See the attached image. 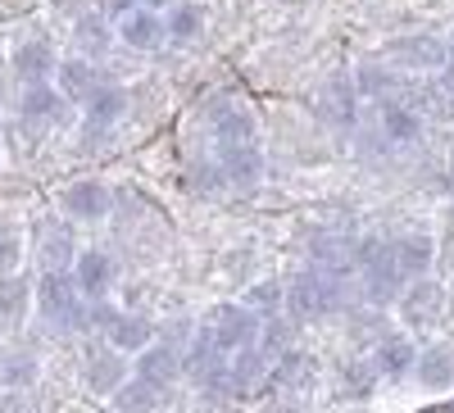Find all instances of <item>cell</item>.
<instances>
[{
	"label": "cell",
	"mask_w": 454,
	"mask_h": 413,
	"mask_svg": "<svg viewBox=\"0 0 454 413\" xmlns=\"http://www.w3.org/2000/svg\"><path fill=\"white\" fill-rule=\"evenodd\" d=\"M413 378H419V386L432 391V395L450 391L454 386V350L450 346H432L423 355H413Z\"/></svg>",
	"instance_id": "cell-19"
},
{
	"label": "cell",
	"mask_w": 454,
	"mask_h": 413,
	"mask_svg": "<svg viewBox=\"0 0 454 413\" xmlns=\"http://www.w3.org/2000/svg\"><path fill=\"white\" fill-rule=\"evenodd\" d=\"M109 400H114V409H119V413H150V409L160 404V391L150 386V382H141V378H128Z\"/></svg>",
	"instance_id": "cell-26"
},
{
	"label": "cell",
	"mask_w": 454,
	"mask_h": 413,
	"mask_svg": "<svg viewBox=\"0 0 454 413\" xmlns=\"http://www.w3.org/2000/svg\"><path fill=\"white\" fill-rule=\"evenodd\" d=\"M209 109H214L209 123H214L218 145H227V141H254L259 123H254V114H250L246 105H237V100H214Z\"/></svg>",
	"instance_id": "cell-17"
},
{
	"label": "cell",
	"mask_w": 454,
	"mask_h": 413,
	"mask_svg": "<svg viewBox=\"0 0 454 413\" xmlns=\"http://www.w3.org/2000/svg\"><path fill=\"white\" fill-rule=\"evenodd\" d=\"M137 359V368H132V378H141V382H150L155 391H164V386H173L177 378H182V355L173 350V346H160V341H150L141 355H132Z\"/></svg>",
	"instance_id": "cell-9"
},
{
	"label": "cell",
	"mask_w": 454,
	"mask_h": 413,
	"mask_svg": "<svg viewBox=\"0 0 454 413\" xmlns=\"http://www.w3.org/2000/svg\"><path fill=\"white\" fill-rule=\"evenodd\" d=\"M445 42H436V36H395V42H387L382 59L391 64H404V68H441L445 64Z\"/></svg>",
	"instance_id": "cell-11"
},
{
	"label": "cell",
	"mask_w": 454,
	"mask_h": 413,
	"mask_svg": "<svg viewBox=\"0 0 454 413\" xmlns=\"http://www.w3.org/2000/svg\"><path fill=\"white\" fill-rule=\"evenodd\" d=\"M87 386L96 391V395H114L119 391L132 372H128V355H119V350H109V346H100V350H91L87 355Z\"/></svg>",
	"instance_id": "cell-12"
},
{
	"label": "cell",
	"mask_w": 454,
	"mask_h": 413,
	"mask_svg": "<svg viewBox=\"0 0 454 413\" xmlns=\"http://www.w3.org/2000/svg\"><path fill=\"white\" fill-rule=\"evenodd\" d=\"M64 109H68V100H64L51 82H27V87H23V105H19V114H23V123H27L32 132H42V128L59 123Z\"/></svg>",
	"instance_id": "cell-10"
},
{
	"label": "cell",
	"mask_w": 454,
	"mask_h": 413,
	"mask_svg": "<svg viewBox=\"0 0 454 413\" xmlns=\"http://www.w3.org/2000/svg\"><path fill=\"white\" fill-rule=\"evenodd\" d=\"M123 114H128V91H123V87H100V91L87 100V136L109 132Z\"/></svg>",
	"instance_id": "cell-20"
},
{
	"label": "cell",
	"mask_w": 454,
	"mask_h": 413,
	"mask_svg": "<svg viewBox=\"0 0 454 413\" xmlns=\"http://www.w3.org/2000/svg\"><path fill=\"white\" fill-rule=\"evenodd\" d=\"M10 64H14V78H19L23 87H27V82H46L51 73H55V46L42 42V36H32V42H19V46H14Z\"/></svg>",
	"instance_id": "cell-15"
},
{
	"label": "cell",
	"mask_w": 454,
	"mask_h": 413,
	"mask_svg": "<svg viewBox=\"0 0 454 413\" xmlns=\"http://www.w3.org/2000/svg\"><path fill=\"white\" fill-rule=\"evenodd\" d=\"M114 36L128 42L132 51H155V46H164V19L155 10L132 5V10L119 14V23H114Z\"/></svg>",
	"instance_id": "cell-8"
},
{
	"label": "cell",
	"mask_w": 454,
	"mask_h": 413,
	"mask_svg": "<svg viewBox=\"0 0 454 413\" xmlns=\"http://www.w3.org/2000/svg\"><path fill=\"white\" fill-rule=\"evenodd\" d=\"M32 305L42 309L51 323H59V327H68V331H73V318H78V309H82V291L73 286V277H68V273L51 269L42 282H36Z\"/></svg>",
	"instance_id": "cell-2"
},
{
	"label": "cell",
	"mask_w": 454,
	"mask_h": 413,
	"mask_svg": "<svg viewBox=\"0 0 454 413\" xmlns=\"http://www.w3.org/2000/svg\"><path fill=\"white\" fill-rule=\"evenodd\" d=\"M286 305H291L300 318H323V314L336 309V282H327L318 269L300 273V277L291 282V291H286Z\"/></svg>",
	"instance_id": "cell-7"
},
{
	"label": "cell",
	"mask_w": 454,
	"mask_h": 413,
	"mask_svg": "<svg viewBox=\"0 0 454 413\" xmlns=\"http://www.w3.org/2000/svg\"><path fill=\"white\" fill-rule=\"evenodd\" d=\"M445 51H450V55H454V36H450V42H445Z\"/></svg>",
	"instance_id": "cell-32"
},
{
	"label": "cell",
	"mask_w": 454,
	"mask_h": 413,
	"mask_svg": "<svg viewBox=\"0 0 454 413\" xmlns=\"http://www.w3.org/2000/svg\"><path fill=\"white\" fill-rule=\"evenodd\" d=\"M350 82H355V96L364 100H391L400 91V78L382 64V59H364L355 73H350Z\"/></svg>",
	"instance_id": "cell-21"
},
{
	"label": "cell",
	"mask_w": 454,
	"mask_h": 413,
	"mask_svg": "<svg viewBox=\"0 0 454 413\" xmlns=\"http://www.w3.org/2000/svg\"><path fill=\"white\" fill-rule=\"evenodd\" d=\"M59 209H64L68 218H78V222H100V218H109V209H114V191H109L105 182H96V177L68 182L64 191H59Z\"/></svg>",
	"instance_id": "cell-6"
},
{
	"label": "cell",
	"mask_w": 454,
	"mask_h": 413,
	"mask_svg": "<svg viewBox=\"0 0 454 413\" xmlns=\"http://www.w3.org/2000/svg\"><path fill=\"white\" fill-rule=\"evenodd\" d=\"M400 318L409 323V327H436L441 318H445V286L441 282H427V277H413L400 295Z\"/></svg>",
	"instance_id": "cell-5"
},
{
	"label": "cell",
	"mask_w": 454,
	"mask_h": 413,
	"mask_svg": "<svg viewBox=\"0 0 454 413\" xmlns=\"http://www.w3.org/2000/svg\"><path fill=\"white\" fill-rule=\"evenodd\" d=\"M150 341H155V323L141 318V314H119L105 327V346L119 350V355H141Z\"/></svg>",
	"instance_id": "cell-16"
},
{
	"label": "cell",
	"mask_w": 454,
	"mask_h": 413,
	"mask_svg": "<svg viewBox=\"0 0 454 413\" xmlns=\"http://www.w3.org/2000/svg\"><path fill=\"white\" fill-rule=\"evenodd\" d=\"M391 259H395V269H400L404 282L427 277L432 273V259H436V241L427 232H409V237L391 241Z\"/></svg>",
	"instance_id": "cell-14"
},
{
	"label": "cell",
	"mask_w": 454,
	"mask_h": 413,
	"mask_svg": "<svg viewBox=\"0 0 454 413\" xmlns=\"http://www.w3.org/2000/svg\"><path fill=\"white\" fill-rule=\"evenodd\" d=\"M355 82L346 78V73H332V78L323 82V109H327V119L332 123H355Z\"/></svg>",
	"instance_id": "cell-23"
},
{
	"label": "cell",
	"mask_w": 454,
	"mask_h": 413,
	"mask_svg": "<svg viewBox=\"0 0 454 413\" xmlns=\"http://www.w3.org/2000/svg\"><path fill=\"white\" fill-rule=\"evenodd\" d=\"M141 10H155V5H173V0H137Z\"/></svg>",
	"instance_id": "cell-31"
},
{
	"label": "cell",
	"mask_w": 454,
	"mask_h": 413,
	"mask_svg": "<svg viewBox=\"0 0 454 413\" xmlns=\"http://www.w3.org/2000/svg\"><path fill=\"white\" fill-rule=\"evenodd\" d=\"M413 341L409 336H391V341H382L377 346V372H387V378H400V372H409L413 368Z\"/></svg>",
	"instance_id": "cell-28"
},
{
	"label": "cell",
	"mask_w": 454,
	"mask_h": 413,
	"mask_svg": "<svg viewBox=\"0 0 454 413\" xmlns=\"http://www.w3.org/2000/svg\"><path fill=\"white\" fill-rule=\"evenodd\" d=\"M286 5H295V0H286Z\"/></svg>",
	"instance_id": "cell-33"
},
{
	"label": "cell",
	"mask_w": 454,
	"mask_h": 413,
	"mask_svg": "<svg viewBox=\"0 0 454 413\" xmlns=\"http://www.w3.org/2000/svg\"><path fill=\"white\" fill-rule=\"evenodd\" d=\"M27 309H32V286L19 273H5V277H0V318L19 323Z\"/></svg>",
	"instance_id": "cell-25"
},
{
	"label": "cell",
	"mask_w": 454,
	"mask_h": 413,
	"mask_svg": "<svg viewBox=\"0 0 454 413\" xmlns=\"http://www.w3.org/2000/svg\"><path fill=\"white\" fill-rule=\"evenodd\" d=\"M218 173H223V186L254 191V186L263 182V150L254 141H227V145H218Z\"/></svg>",
	"instance_id": "cell-3"
},
{
	"label": "cell",
	"mask_w": 454,
	"mask_h": 413,
	"mask_svg": "<svg viewBox=\"0 0 454 413\" xmlns=\"http://www.w3.org/2000/svg\"><path fill=\"white\" fill-rule=\"evenodd\" d=\"M105 42H109V32H105L100 19H82V23H78V46H87V51H105Z\"/></svg>",
	"instance_id": "cell-30"
},
{
	"label": "cell",
	"mask_w": 454,
	"mask_h": 413,
	"mask_svg": "<svg viewBox=\"0 0 454 413\" xmlns=\"http://www.w3.org/2000/svg\"><path fill=\"white\" fill-rule=\"evenodd\" d=\"M359 269H364L368 300H377V305H387V300H395V295L404 291V277H400L395 259H391V245L368 241V245L359 250Z\"/></svg>",
	"instance_id": "cell-4"
},
{
	"label": "cell",
	"mask_w": 454,
	"mask_h": 413,
	"mask_svg": "<svg viewBox=\"0 0 454 413\" xmlns=\"http://www.w3.org/2000/svg\"><path fill=\"white\" fill-rule=\"evenodd\" d=\"M0 378H5L10 386H27L36 378V363L32 359H5V363H0Z\"/></svg>",
	"instance_id": "cell-29"
},
{
	"label": "cell",
	"mask_w": 454,
	"mask_h": 413,
	"mask_svg": "<svg viewBox=\"0 0 454 413\" xmlns=\"http://www.w3.org/2000/svg\"><path fill=\"white\" fill-rule=\"evenodd\" d=\"M246 309H250L254 318H278V314L286 309V286H282V282H254V286L246 291Z\"/></svg>",
	"instance_id": "cell-27"
},
{
	"label": "cell",
	"mask_w": 454,
	"mask_h": 413,
	"mask_svg": "<svg viewBox=\"0 0 454 413\" xmlns=\"http://www.w3.org/2000/svg\"><path fill=\"white\" fill-rule=\"evenodd\" d=\"M55 73H59V78H55L59 87H55V91H59L68 105H87V100L105 87V82H100V68H96L91 59H64V64H55Z\"/></svg>",
	"instance_id": "cell-13"
},
{
	"label": "cell",
	"mask_w": 454,
	"mask_h": 413,
	"mask_svg": "<svg viewBox=\"0 0 454 413\" xmlns=\"http://www.w3.org/2000/svg\"><path fill=\"white\" fill-rule=\"evenodd\" d=\"M73 286H78L82 295H105L109 282H114V259L105 250H78L73 254Z\"/></svg>",
	"instance_id": "cell-18"
},
{
	"label": "cell",
	"mask_w": 454,
	"mask_h": 413,
	"mask_svg": "<svg viewBox=\"0 0 454 413\" xmlns=\"http://www.w3.org/2000/svg\"><path fill=\"white\" fill-rule=\"evenodd\" d=\"M382 136L395 141V145L419 141L423 136V114H419V109H409V105H387L382 109Z\"/></svg>",
	"instance_id": "cell-24"
},
{
	"label": "cell",
	"mask_w": 454,
	"mask_h": 413,
	"mask_svg": "<svg viewBox=\"0 0 454 413\" xmlns=\"http://www.w3.org/2000/svg\"><path fill=\"white\" fill-rule=\"evenodd\" d=\"M200 331L209 336V346L218 355L232 359V355H241V350H250L259 341V318L246 305H214Z\"/></svg>",
	"instance_id": "cell-1"
},
{
	"label": "cell",
	"mask_w": 454,
	"mask_h": 413,
	"mask_svg": "<svg viewBox=\"0 0 454 413\" xmlns=\"http://www.w3.org/2000/svg\"><path fill=\"white\" fill-rule=\"evenodd\" d=\"M200 32H205V10L196 0H173L164 10V36H173V42H196Z\"/></svg>",
	"instance_id": "cell-22"
}]
</instances>
